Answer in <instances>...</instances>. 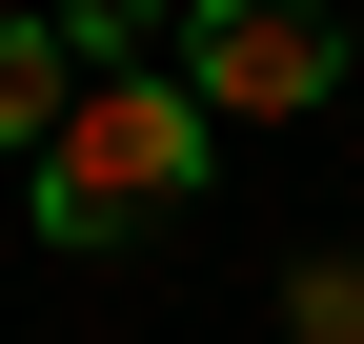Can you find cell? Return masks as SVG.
<instances>
[{"label":"cell","mask_w":364,"mask_h":344,"mask_svg":"<svg viewBox=\"0 0 364 344\" xmlns=\"http://www.w3.org/2000/svg\"><path fill=\"white\" fill-rule=\"evenodd\" d=\"M203 162H223V122L182 102V61H81V102L41 122V243H142L203 203Z\"/></svg>","instance_id":"obj_1"},{"label":"cell","mask_w":364,"mask_h":344,"mask_svg":"<svg viewBox=\"0 0 364 344\" xmlns=\"http://www.w3.org/2000/svg\"><path fill=\"white\" fill-rule=\"evenodd\" d=\"M162 61L203 122H304V102H344V0H182Z\"/></svg>","instance_id":"obj_2"},{"label":"cell","mask_w":364,"mask_h":344,"mask_svg":"<svg viewBox=\"0 0 364 344\" xmlns=\"http://www.w3.org/2000/svg\"><path fill=\"white\" fill-rule=\"evenodd\" d=\"M81 102V41H61V0H41V21H0V142L41 162V122Z\"/></svg>","instance_id":"obj_3"},{"label":"cell","mask_w":364,"mask_h":344,"mask_svg":"<svg viewBox=\"0 0 364 344\" xmlns=\"http://www.w3.org/2000/svg\"><path fill=\"white\" fill-rule=\"evenodd\" d=\"M162 21H182V0H61V41H81V61H162Z\"/></svg>","instance_id":"obj_4"},{"label":"cell","mask_w":364,"mask_h":344,"mask_svg":"<svg viewBox=\"0 0 364 344\" xmlns=\"http://www.w3.org/2000/svg\"><path fill=\"white\" fill-rule=\"evenodd\" d=\"M284 324H304V344H364V264H304V284H284Z\"/></svg>","instance_id":"obj_5"}]
</instances>
